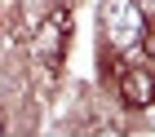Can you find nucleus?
<instances>
[{
	"label": "nucleus",
	"instance_id": "4",
	"mask_svg": "<svg viewBox=\"0 0 155 137\" xmlns=\"http://www.w3.org/2000/svg\"><path fill=\"white\" fill-rule=\"evenodd\" d=\"M137 9L146 13V22H155V0H137Z\"/></svg>",
	"mask_w": 155,
	"mask_h": 137
},
{
	"label": "nucleus",
	"instance_id": "2",
	"mask_svg": "<svg viewBox=\"0 0 155 137\" xmlns=\"http://www.w3.org/2000/svg\"><path fill=\"white\" fill-rule=\"evenodd\" d=\"M67 35H71V13L67 9H58L53 18H45V27H40V35H36V62H40V75L45 80L40 84H49V75L58 71V62H62V53H67Z\"/></svg>",
	"mask_w": 155,
	"mask_h": 137
},
{
	"label": "nucleus",
	"instance_id": "5",
	"mask_svg": "<svg viewBox=\"0 0 155 137\" xmlns=\"http://www.w3.org/2000/svg\"><path fill=\"white\" fill-rule=\"evenodd\" d=\"M5 128H9V124H5V111H0V133H5Z\"/></svg>",
	"mask_w": 155,
	"mask_h": 137
},
{
	"label": "nucleus",
	"instance_id": "3",
	"mask_svg": "<svg viewBox=\"0 0 155 137\" xmlns=\"http://www.w3.org/2000/svg\"><path fill=\"white\" fill-rule=\"evenodd\" d=\"M120 97L124 106H155V67L151 62H133V67H120Z\"/></svg>",
	"mask_w": 155,
	"mask_h": 137
},
{
	"label": "nucleus",
	"instance_id": "1",
	"mask_svg": "<svg viewBox=\"0 0 155 137\" xmlns=\"http://www.w3.org/2000/svg\"><path fill=\"white\" fill-rule=\"evenodd\" d=\"M146 13L137 9V0H102V31H107V44L115 49V53H137V44H142L146 35Z\"/></svg>",
	"mask_w": 155,
	"mask_h": 137
}]
</instances>
